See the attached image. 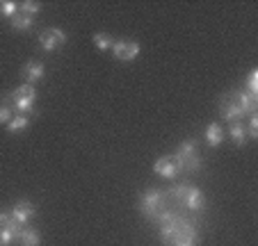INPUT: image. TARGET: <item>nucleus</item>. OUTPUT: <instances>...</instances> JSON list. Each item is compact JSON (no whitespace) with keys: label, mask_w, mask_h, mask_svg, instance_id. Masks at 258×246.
I'll use <instances>...</instances> for the list:
<instances>
[{"label":"nucleus","mask_w":258,"mask_h":246,"mask_svg":"<svg viewBox=\"0 0 258 246\" xmlns=\"http://www.w3.org/2000/svg\"><path fill=\"white\" fill-rule=\"evenodd\" d=\"M158 221H160V239L165 246H197L199 235L192 223H185L174 212H162Z\"/></svg>","instance_id":"obj_1"},{"label":"nucleus","mask_w":258,"mask_h":246,"mask_svg":"<svg viewBox=\"0 0 258 246\" xmlns=\"http://www.w3.org/2000/svg\"><path fill=\"white\" fill-rule=\"evenodd\" d=\"M171 159H174L178 174H180V171L195 174V171H199L201 167H204V162H201V157H199V146H197L195 139L183 141V144L178 146V150L171 155Z\"/></svg>","instance_id":"obj_2"},{"label":"nucleus","mask_w":258,"mask_h":246,"mask_svg":"<svg viewBox=\"0 0 258 246\" xmlns=\"http://www.w3.org/2000/svg\"><path fill=\"white\" fill-rule=\"evenodd\" d=\"M140 212H142V217H146L149 221H158V217H160L162 212H167L165 210V194H162V189H146V192L142 194Z\"/></svg>","instance_id":"obj_3"},{"label":"nucleus","mask_w":258,"mask_h":246,"mask_svg":"<svg viewBox=\"0 0 258 246\" xmlns=\"http://www.w3.org/2000/svg\"><path fill=\"white\" fill-rule=\"evenodd\" d=\"M67 39L69 37L62 28H48V30H44V32H39V46L46 53H53V50L62 48V46L67 44Z\"/></svg>","instance_id":"obj_4"},{"label":"nucleus","mask_w":258,"mask_h":246,"mask_svg":"<svg viewBox=\"0 0 258 246\" xmlns=\"http://www.w3.org/2000/svg\"><path fill=\"white\" fill-rule=\"evenodd\" d=\"M34 214H37V210H34L32 203L30 201H19V203L12 205L10 217H12V221L14 223H19L21 228H25V226H30V221L34 219Z\"/></svg>","instance_id":"obj_5"},{"label":"nucleus","mask_w":258,"mask_h":246,"mask_svg":"<svg viewBox=\"0 0 258 246\" xmlns=\"http://www.w3.org/2000/svg\"><path fill=\"white\" fill-rule=\"evenodd\" d=\"M219 114L222 119L229 121V123H238L242 119V112H240L238 103H235V92H229L226 96H222V103H219Z\"/></svg>","instance_id":"obj_6"},{"label":"nucleus","mask_w":258,"mask_h":246,"mask_svg":"<svg viewBox=\"0 0 258 246\" xmlns=\"http://www.w3.org/2000/svg\"><path fill=\"white\" fill-rule=\"evenodd\" d=\"M110 50H112V55L119 59V62H133V59L140 55V44H137V41H126V39H121V41H114Z\"/></svg>","instance_id":"obj_7"},{"label":"nucleus","mask_w":258,"mask_h":246,"mask_svg":"<svg viewBox=\"0 0 258 246\" xmlns=\"http://www.w3.org/2000/svg\"><path fill=\"white\" fill-rule=\"evenodd\" d=\"M44 64L41 62H37V59H30V62H25L23 64V68H21V75L25 77V82L28 85H32L34 87V82H39L41 77H44Z\"/></svg>","instance_id":"obj_8"},{"label":"nucleus","mask_w":258,"mask_h":246,"mask_svg":"<svg viewBox=\"0 0 258 246\" xmlns=\"http://www.w3.org/2000/svg\"><path fill=\"white\" fill-rule=\"evenodd\" d=\"M235 103H238L242 116H251L258 110V96H253L249 92H235Z\"/></svg>","instance_id":"obj_9"},{"label":"nucleus","mask_w":258,"mask_h":246,"mask_svg":"<svg viewBox=\"0 0 258 246\" xmlns=\"http://www.w3.org/2000/svg\"><path fill=\"white\" fill-rule=\"evenodd\" d=\"M153 171H156L158 176H162V178H176L178 176V169H176V164L171 157H167V155H162V157L156 159V164H153Z\"/></svg>","instance_id":"obj_10"},{"label":"nucleus","mask_w":258,"mask_h":246,"mask_svg":"<svg viewBox=\"0 0 258 246\" xmlns=\"http://www.w3.org/2000/svg\"><path fill=\"white\" fill-rule=\"evenodd\" d=\"M183 205H185L187 210H192V212H199V210L206 205L204 192H201L199 187H190V189H187V196H185V201H183Z\"/></svg>","instance_id":"obj_11"},{"label":"nucleus","mask_w":258,"mask_h":246,"mask_svg":"<svg viewBox=\"0 0 258 246\" xmlns=\"http://www.w3.org/2000/svg\"><path fill=\"white\" fill-rule=\"evenodd\" d=\"M204 139L210 148H217V146L224 141V130H222V126H219V123H210L204 132Z\"/></svg>","instance_id":"obj_12"},{"label":"nucleus","mask_w":258,"mask_h":246,"mask_svg":"<svg viewBox=\"0 0 258 246\" xmlns=\"http://www.w3.org/2000/svg\"><path fill=\"white\" fill-rule=\"evenodd\" d=\"M19 244H21V246H39V244H41V235L34 230V228L25 226V228H21Z\"/></svg>","instance_id":"obj_13"},{"label":"nucleus","mask_w":258,"mask_h":246,"mask_svg":"<svg viewBox=\"0 0 258 246\" xmlns=\"http://www.w3.org/2000/svg\"><path fill=\"white\" fill-rule=\"evenodd\" d=\"M229 135H231V139H233L235 146H244V144H247V130H244V126L240 123V121H238V123H231Z\"/></svg>","instance_id":"obj_14"},{"label":"nucleus","mask_w":258,"mask_h":246,"mask_svg":"<svg viewBox=\"0 0 258 246\" xmlns=\"http://www.w3.org/2000/svg\"><path fill=\"white\" fill-rule=\"evenodd\" d=\"M12 28L16 30V32H28L30 28H34V19L32 16H25V14H16L14 19H12Z\"/></svg>","instance_id":"obj_15"},{"label":"nucleus","mask_w":258,"mask_h":246,"mask_svg":"<svg viewBox=\"0 0 258 246\" xmlns=\"http://www.w3.org/2000/svg\"><path fill=\"white\" fill-rule=\"evenodd\" d=\"M28 126H30V116L28 114H16L5 128H7V132H21V130H25Z\"/></svg>","instance_id":"obj_16"},{"label":"nucleus","mask_w":258,"mask_h":246,"mask_svg":"<svg viewBox=\"0 0 258 246\" xmlns=\"http://www.w3.org/2000/svg\"><path fill=\"white\" fill-rule=\"evenodd\" d=\"M10 98H28V101H34V98H37V89H34L32 85H28V82H25V85L16 87L14 92L10 94Z\"/></svg>","instance_id":"obj_17"},{"label":"nucleus","mask_w":258,"mask_h":246,"mask_svg":"<svg viewBox=\"0 0 258 246\" xmlns=\"http://www.w3.org/2000/svg\"><path fill=\"white\" fill-rule=\"evenodd\" d=\"M19 14V3H14V0H0V16L3 19H14V16Z\"/></svg>","instance_id":"obj_18"},{"label":"nucleus","mask_w":258,"mask_h":246,"mask_svg":"<svg viewBox=\"0 0 258 246\" xmlns=\"http://www.w3.org/2000/svg\"><path fill=\"white\" fill-rule=\"evenodd\" d=\"M92 41H94V46H96L98 50H110L112 48V44H114V39L110 37V34H105V32H96L92 37Z\"/></svg>","instance_id":"obj_19"},{"label":"nucleus","mask_w":258,"mask_h":246,"mask_svg":"<svg viewBox=\"0 0 258 246\" xmlns=\"http://www.w3.org/2000/svg\"><path fill=\"white\" fill-rule=\"evenodd\" d=\"M19 12H21V14L32 16V19H34V14H39V12H41V3H32V0H25V3H21V5H19Z\"/></svg>","instance_id":"obj_20"},{"label":"nucleus","mask_w":258,"mask_h":246,"mask_svg":"<svg viewBox=\"0 0 258 246\" xmlns=\"http://www.w3.org/2000/svg\"><path fill=\"white\" fill-rule=\"evenodd\" d=\"M12 119H14V114H12V105L0 103V126H7Z\"/></svg>","instance_id":"obj_21"},{"label":"nucleus","mask_w":258,"mask_h":246,"mask_svg":"<svg viewBox=\"0 0 258 246\" xmlns=\"http://www.w3.org/2000/svg\"><path fill=\"white\" fill-rule=\"evenodd\" d=\"M247 92L253 94V96H258V71L256 68H253V71L249 73V77H247Z\"/></svg>","instance_id":"obj_22"},{"label":"nucleus","mask_w":258,"mask_h":246,"mask_svg":"<svg viewBox=\"0 0 258 246\" xmlns=\"http://www.w3.org/2000/svg\"><path fill=\"white\" fill-rule=\"evenodd\" d=\"M247 139H258V114H251V116H249Z\"/></svg>","instance_id":"obj_23"},{"label":"nucleus","mask_w":258,"mask_h":246,"mask_svg":"<svg viewBox=\"0 0 258 246\" xmlns=\"http://www.w3.org/2000/svg\"><path fill=\"white\" fill-rule=\"evenodd\" d=\"M187 189H190V185H178V187H174L171 189V198H176L178 203H183L185 196H187Z\"/></svg>","instance_id":"obj_24"},{"label":"nucleus","mask_w":258,"mask_h":246,"mask_svg":"<svg viewBox=\"0 0 258 246\" xmlns=\"http://www.w3.org/2000/svg\"><path fill=\"white\" fill-rule=\"evenodd\" d=\"M10 223H12V217H10V214H7V212H0V232L5 230Z\"/></svg>","instance_id":"obj_25"}]
</instances>
